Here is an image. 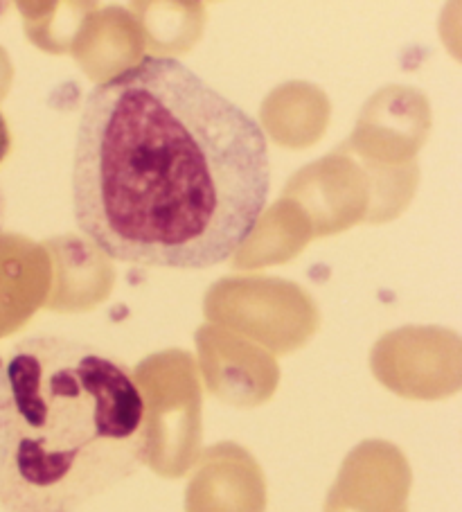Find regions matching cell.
Returning a JSON list of instances; mask_svg holds the SVG:
<instances>
[{
  "instance_id": "obj_2",
  "label": "cell",
  "mask_w": 462,
  "mask_h": 512,
  "mask_svg": "<svg viewBox=\"0 0 462 512\" xmlns=\"http://www.w3.org/2000/svg\"><path fill=\"white\" fill-rule=\"evenodd\" d=\"M10 449L7 512H77L136 474L149 456L147 406L120 361L66 337L16 343L5 364Z\"/></svg>"
},
{
  "instance_id": "obj_3",
  "label": "cell",
  "mask_w": 462,
  "mask_h": 512,
  "mask_svg": "<svg viewBox=\"0 0 462 512\" xmlns=\"http://www.w3.org/2000/svg\"><path fill=\"white\" fill-rule=\"evenodd\" d=\"M7 449H10V391H7L5 364L0 359V474H3Z\"/></svg>"
},
{
  "instance_id": "obj_1",
  "label": "cell",
  "mask_w": 462,
  "mask_h": 512,
  "mask_svg": "<svg viewBox=\"0 0 462 512\" xmlns=\"http://www.w3.org/2000/svg\"><path fill=\"white\" fill-rule=\"evenodd\" d=\"M70 185L79 233L106 258L201 271L251 240L269 201V143L179 59L142 57L88 93Z\"/></svg>"
}]
</instances>
